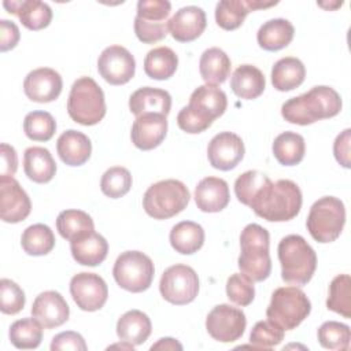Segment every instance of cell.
<instances>
[{"label":"cell","mask_w":351,"mask_h":351,"mask_svg":"<svg viewBox=\"0 0 351 351\" xmlns=\"http://www.w3.org/2000/svg\"><path fill=\"white\" fill-rule=\"evenodd\" d=\"M302 191L291 180H271L254 196L250 206L252 211L269 222L293 219L302 208Z\"/></svg>","instance_id":"1"},{"label":"cell","mask_w":351,"mask_h":351,"mask_svg":"<svg viewBox=\"0 0 351 351\" xmlns=\"http://www.w3.org/2000/svg\"><path fill=\"white\" fill-rule=\"evenodd\" d=\"M340 110V95L330 86L318 85L300 96L287 100L281 106V115L289 123L306 126L321 119L332 118Z\"/></svg>","instance_id":"2"},{"label":"cell","mask_w":351,"mask_h":351,"mask_svg":"<svg viewBox=\"0 0 351 351\" xmlns=\"http://www.w3.org/2000/svg\"><path fill=\"white\" fill-rule=\"evenodd\" d=\"M281 277L296 287L306 285L317 269V255L311 245L299 234H288L278 243Z\"/></svg>","instance_id":"3"},{"label":"cell","mask_w":351,"mask_h":351,"mask_svg":"<svg viewBox=\"0 0 351 351\" xmlns=\"http://www.w3.org/2000/svg\"><path fill=\"white\" fill-rule=\"evenodd\" d=\"M269 232L258 225L248 223L240 234V256L237 266L240 271L254 282H261L270 276L271 259L269 254Z\"/></svg>","instance_id":"4"},{"label":"cell","mask_w":351,"mask_h":351,"mask_svg":"<svg viewBox=\"0 0 351 351\" xmlns=\"http://www.w3.org/2000/svg\"><path fill=\"white\" fill-rule=\"evenodd\" d=\"M70 118L84 126L99 123L106 115V100L101 88L90 77H81L71 85L67 99Z\"/></svg>","instance_id":"5"},{"label":"cell","mask_w":351,"mask_h":351,"mask_svg":"<svg viewBox=\"0 0 351 351\" xmlns=\"http://www.w3.org/2000/svg\"><path fill=\"white\" fill-rule=\"evenodd\" d=\"M191 195L184 182L178 180H162L152 184L143 196V207L154 219L171 218L189 203Z\"/></svg>","instance_id":"6"},{"label":"cell","mask_w":351,"mask_h":351,"mask_svg":"<svg viewBox=\"0 0 351 351\" xmlns=\"http://www.w3.org/2000/svg\"><path fill=\"white\" fill-rule=\"evenodd\" d=\"M311 303L298 287H281L271 293L266 317L284 330L299 326L310 314Z\"/></svg>","instance_id":"7"},{"label":"cell","mask_w":351,"mask_h":351,"mask_svg":"<svg viewBox=\"0 0 351 351\" xmlns=\"http://www.w3.org/2000/svg\"><path fill=\"white\" fill-rule=\"evenodd\" d=\"M346 223L344 203L335 196H324L314 202L307 215L306 226L318 243L335 241Z\"/></svg>","instance_id":"8"},{"label":"cell","mask_w":351,"mask_h":351,"mask_svg":"<svg viewBox=\"0 0 351 351\" xmlns=\"http://www.w3.org/2000/svg\"><path fill=\"white\" fill-rule=\"evenodd\" d=\"M154 274L155 267L151 258L140 251L122 252L112 267L115 282L133 293L147 291L152 284Z\"/></svg>","instance_id":"9"},{"label":"cell","mask_w":351,"mask_h":351,"mask_svg":"<svg viewBox=\"0 0 351 351\" xmlns=\"http://www.w3.org/2000/svg\"><path fill=\"white\" fill-rule=\"evenodd\" d=\"M171 4L167 0H140L134 18V33L141 43L154 44L163 40L167 33V16Z\"/></svg>","instance_id":"10"},{"label":"cell","mask_w":351,"mask_h":351,"mask_svg":"<svg viewBox=\"0 0 351 351\" xmlns=\"http://www.w3.org/2000/svg\"><path fill=\"white\" fill-rule=\"evenodd\" d=\"M159 291L162 298L171 304H188L197 296L199 277L188 265H173L163 271L159 281Z\"/></svg>","instance_id":"11"},{"label":"cell","mask_w":351,"mask_h":351,"mask_svg":"<svg viewBox=\"0 0 351 351\" xmlns=\"http://www.w3.org/2000/svg\"><path fill=\"white\" fill-rule=\"evenodd\" d=\"M247 326L245 314L230 304L215 306L206 318V329L208 335L221 343H232L239 340Z\"/></svg>","instance_id":"12"},{"label":"cell","mask_w":351,"mask_h":351,"mask_svg":"<svg viewBox=\"0 0 351 351\" xmlns=\"http://www.w3.org/2000/svg\"><path fill=\"white\" fill-rule=\"evenodd\" d=\"M97 70L103 80L111 85H123L134 77L136 60L122 45H110L97 59Z\"/></svg>","instance_id":"13"},{"label":"cell","mask_w":351,"mask_h":351,"mask_svg":"<svg viewBox=\"0 0 351 351\" xmlns=\"http://www.w3.org/2000/svg\"><path fill=\"white\" fill-rule=\"evenodd\" d=\"M70 293L81 310L97 311L107 302L108 288L99 274L81 271L73 276L70 281Z\"/></svg>","instance_id":"14"},{"label":"cell","mask_w":351,"mask_h":351,"mask_svg":"<svg viewBox=\"0 0 351 351\" xmlns=\"http://www.w3.org/2000/svg\"><path fill=\"white\" fill-rule=\"evenodd\" d=\"M244 143L240 136L232 132H221L215 134L207 147V158L210 165L222 171L234 169L244 158Z\"/></svg>","instance_id":"15"},{"label":"cell","mask_w":351,"mask_h":351,"mask_svg":"<svg viewBox=\"0 0 351 351\" xmlns=\"http://www.w3.org/2000/svg\"><path fill=\"white\" fill-rule=\"evenodd\" d=\"M30 211V199L19 182L14 177H0V218L7 223H18Z\"/></svg>","instance_id":"16"},{"label":"cell","mask_w":351,"mask_h":351,"mask_svg":"<svg viewBox=\"0 0 351 351\" xmlns=\"http://www.w3.org/2000/svg\"><path fill=\"white\" fill-rule=\"evenodd\" d=\"M63 88L62 77L49 67H40L30 71L23 81V90L27 99L36 103H49L59 97Z\"/></svg>","instance_id":"17"},{"label":"cell","mask_w":351,"mask_h":351,"mask_svg":"<svg viewBox=\"0 0 351 351\" xmlns=\"http://www.w3.org/2000/svg\"><path fill=\"white\" fill-rule=\"evenodd\" d=\"M206 25V12L197 5L182 7L167 21L169 33L180 43H191L200 37Z\"/></svg>","instance_id":"18"},{"label":"cell","mask_w":351,"mask_h":351,"mask_svg":"<svg viewBox=\"0 0 351 351\" xmlns=\"http://www.w3.org/2000/svg\"><path fill=\"white\" fill-rule=\"evenodd\" d=\"M32 315L45 329H52L63 325L69 319L70 307L59 292L45 291L34 299Z\"/></svg>","instance_id":"19"},{"label":"cell","mask_w":351,"mask_h":351,"mask_svg":"<svg viewBox=\"0 0 351 351\" xmlns=\"http://www.w3.org/2000/svg\"><path fill=\"white\" fill-rule=\"evenodd\" d=\"M167 133V119L162 114H144L136 118L132 125V143L143 151L160 145Z\"/></svg>","instance_id":"20"},{"label":"cell","mask_w":351,"mask_h":351,"mask_svg":"<svg viewBox=\"0 0 351 351\" xmlns=\"http://www.w3.org/2000/svg\"><path fill=\"white\" fill-rule=\"evenodd\" d=\"M277 1L261 0H222L215 5V22L223 30H234L240 27L245 16L255 10L276 5Z\"/></svg>","instance_id":"21"},{"label":"cell","mask_w":351,"mask_h":351,"mask_svg":"<svg viewBox=\"0 0 351 351\" xmlns=\"http://www.w3.org/2000/svg\"><path fill=\"white\" fill-rule=\"evenodd\" d=\"M230 200L229 185L219 177H206L195 188V203L204 213H219Z\"/></svg>","instance_id":"22"},{"label":"cell","mask_w":351,"mask_h":351,"mask_svg":"<svg viewBox=\"0 0 351 351\" xmlns=\"http://www.w3.org/2000/svg\"><path fill=\"white\" fill-rule=\"evenodd\" d=\"M188 106L199 117L213 123L214 119H217L225 112L228 107V99L222 89H219L215 85L206 84L197 86L192 92Z\"/></svg>","instance_id":"23"},{"label":"cell","mask_w":351,"mask_h":351,"mask_svg":"<svg viewBox=\"0 0 351 351\" xmlns=\"http://www.w3.org/2000/svg\"><path fill=\"white\" fill-rule=\"evenodd\" d=\"M171 108V96L167 90L143 86L129 97V110L137 117L144 114H162L167 117Z\"/></svg>","instance_id":"24"},{"label":"cell","mask_w":351,"mask_h":351,"mask_svg":"<svg viewBox=\"0 0 351 351\" xmlns=\"http://www.w3.org/2000/svg\"><path fill=\"white\" fill-rule=\"evenodd\" d=\"M70 251L77 263L82 266H97L107 258L108 243L101 234L92 230L71 240Z\"/></svg>","instance_id":"25"},{"label":"cell","mask_w":351,"mask_h":351,"mask_svg":"<svg viewBox=\"0 0 351 351\" xmlns=\"http://www.w3.org/2000/svg\"><path fill=\"white\" fill-rule=\"evenodd\" d=\"M3 7L7 12L19 18L22 25L29 30H41L47 27L52 21L51 7L38 0H22V1H4Z\"/></svg>","instance_id":"26"},{"label":"cell","mask_w":351,"mask_h":351,"mask_svg":"<svg viewBox=\"0 0 351 351\" xmlns=\"http://www.w3.org/2000/svg\"><path fill=\"white\" fill-rule=\"evenodd\" d=\"M56 151L63 163L69 166H81L90 158L92 143L86 134L69 129L59 136Z\"/></svg>","instance_id":"27"},{"label":"cell","mask_w":351,"mask_h":351,"mask_svg":"<svg viewBox=\"0 0 351 351\" xmlns=\"http://www.w3.org/2000/svg\"><path fill=\"white\" fill-rule=\"evenodd\" d=\"M230 88L237 97L252 100L263 93L266 80L258 67L252 64H241L230 77Z\"/></svg>","instance_id":"28"},{"label":"cell","mask_w":351,"mask_h":351,"mask_svg":"<svg viewBox=\"0 0 351 351\" xmlns=\"http://www.w3.org/2000/svg\"><path fill=\"white\" fill-rule=\"evenodd\" d=\"M23 170L33 182L47 184L56 173V163L47 148L29 147L23 154Z\"/></svg>","instance_id":"29"},{"label":"cell","mask_w":351,"mask_h":351,"mask_svg":"<svg viewBox=\"0 0 351 351\" xmlns=\"http://www.w3.org/2000/svg\"><path fill=\"white\" fill-rule=\"evenodd\" d=\"M152 330L151 319L140 310H129L117 322V335L122 341L140 346L147 341Z\"/></svg>","instance_id":"30"},{"label":"cell","mask_w":351,"mask_h":351,"mask_svg":"<svg viewBox=\"0 0 351 351\" xmlns=\"http://www.w3.org/2000/svg\"><path fill=\"white\" fill-rule=\"evenodd\" d=\"M295 34L293 25L284 18H274L265 22L258 33L256 41L265 51H280L289 45Z\"/></svg>","instance_id":"31"},{"label":"cell","mask_w":351,"mask_h":351,"mask_svg":"<svg viewBox=\"0 0 351 351\" xmlns=\"http://www.w3.org/2000/svg\"><path fill=\"white\" fill-rule=\"evenodd\" d=\"M230 67L229 56L218 47L206 49L199 60V71L207 85L223 84L230 74Z\"/></svg>","instance_id":"32"},{"label":"cell","mask_w":351,"mask_h":351,"mask_svg":"<svg viewBox=\"0 0 351 351\" xmlns=\"http://www.w3.org/2000/svg\"><path fill=\"white\" fill-rule=\"evenodd\" d=\"M306 77L302 60L293 56L281 58L271 69V84L280 92H288L300 86Z\"/></svg>","instance_id":"33"},{"label":"cell","mask_w":351,"mask_h":351,"mask_svg":"<svg viewBox=\"0 0 351 351\" xmlns=\"http://www.w3.org/2000/svg\"><path fill=\"white\" fill-rule=\"evenodd\" d=\"M169 239L171 247L177 252L182 255H191L203 247L204 230L199 223L193 221H182L171 228Z\"/></svg>","instance_id":"34"},{"label":"cell","mask_w":351,"mask_h":351,"mask_svg":"<svg viewBox=\"0 0 351 351\" xmlns=\"http://www.w3.org/2000/svg\"><path fill=\"white\" fill-rule=\"evenodd\" d=\"M273 155L282 166L299 165L306 152V144L303 136L295 132H284L278 134L271 145Z\"/></svg>","instance_id":"35"},{"label":"cell","mask_w":351,"mask_h":351,"mask_svg":"<svg viewBox=\"0 0 351 351\" xmlns=\"http://www.w3.org/2000/svg\"><path fill=\"white\" fill-rule=\"evenodd\" d=\"M178 66L177 53L169 47L151 49L144 59V71L152 80H169Z\"/></svg>","instance_id":"36"},{"label":"cell","mask_w":351,"mask_h":351,"mask_svg":"<svg viewBox=\"0 0 351 351\" xmlns=\"http://www.w3.org/2000/svg\"><path fill=\"white\" fill-rule=\"evenodd\" d=\"M21 245L27 255L43 256L55 247V234L48 225L34 223L27 226L21 236Z\"/></svg>","instance_id":"37"},{"label":"cell","mask_w":351,"mask_h":351,"mask_svg":"<svg viewBox=\"0 0 351 351\" xmlns=\"http://www.w3.org/2000/svg\"><path fill=\"white\" fill-rule=\"evenodd\" d=\"M43 328L34 317L18 319L10 326V341L19 350L37 348L43 340Z\"/></svg>","instance_id":"38"},{"label":"cell","mask_w":351,"mask_h":351,"mask_svg":"<svg viewBox=\"0 0 351 351\" xmlns=\"http://www.w3.org/2000/svg\"><path fill=\"white\" fill-rule=\"evenodd\" d=\"M56 229L59 234L71 241L75 237L95 230L93 219L82 210H64L56 218Z\"/></svg>","instance_id":"39"},{"label":"cell","mask_w":351,"mask_h":351,"mask_svg":"<svg viewBox=\"0 0 351 351\" xmlns=\"http://www.w3.org/2000/svg\"><path fill=\"white\" fill-rule=\"evenodd\" d=\"M326 307L344 318L351 317V278L348 274H339L330 281Z\"/></svg>","instance_id":"40"},{"label":"cell","mask_w":351,"mask_h":351,"mask_svg":"<svg viewBox=\"0 0 351 351\" xmlns=\"http://www.w3.org/2000/svg\"><path fill=\"white\" fill-rule=\"evenodd\" d=\"M318 341L324 348L335 351H346L350 347V326L337 321L324 322L317 332Z\"/></svg>","instance_id":"41"},{"label":"cell","mask_w":351,"mask_h":351,"mask_svg":"<svg viewBox=\"0 0 351 351\" xmlns=\"http://www.w3.org/2000/svg\"><path fill=\"white\" fill-rule=\"evenodd\" d=\"M23 132L33 141H48L56 132V121L47 111H32L23 119Z\"/></svg>","instance_id":"42"},{"label":"cell","mask_w":351,"mask_h":351,"mask_svg":"<svg viewBox=\"0 0 351 351\" xmlns=\"http://www.w3.org/2000/svg\"><path fill=\"white\" fill-rule=\"evenodd\" d=\"M132 174L126 167L114 166L104 171L100 180L101 192L110 199L125 196L132 188Z\"/></svg>","instance_id":"43"},{"label":"cell","mask_w":351,"mask_h":351,"mask_svg":"<svg viewBox=\"0 0 351 351\" xmlns=\"http://www.w3.org/2000/svg\"><path fill=\"white\" fill-rule=\"evenodd\" d=\"M270 178L258 170H248L240 174L234 181V195L240 203L250 206L254 196L266 185Z\"/></svg>","instance_id":"44"},{"label":"cell","mask_w":351,"mask_h":351,"mask_svg":"<svg viewBox=\"0 0 351 351\" xmlns=\"http://www.w3.org/2000/svg\"><path fill=\"white\" fill-rule=\"evenodd\" d=\"M284 340V329L273 324L271 321H258L251 333L250 341L255 348L267 350L278 346Z\"/></svg>","instance_id":"45"},{"label":"cell","mask_w":351,"mask_h":351,"mask_svg":"<svg viewBox=\"0 0 351 351\" xmlns=\"http://www.w3.org/2000/svg\"><path fill=\"white\" fill-rule=\"evenodd\" d=\"M226 295L234 304L241 307L248 306L255 298L254 281L243 273H234L226 281Z\"/></svg>","instance_id":"46"},{"label":"cell","mask_w":351,"mask_h":351,"mask_svg":"<svg viewBox=\"0 0 351 351\" xmlns=\"http://www.w3.org/2000/svg\"><path fill=\"white\" fill-rule=\"evenodd\" d=\"M26 303L23 289L10 278L0 280V310L3 314H18Z\"/></svg>","instance_id":"47"},{"label":"cell","mask_w":351,"mask_h":351,"mask_svg":"<svg viewBox=\"0 0 351 351\" xmlns=\"http://www.w3.org/2000/svg\"><path fill=\"white\" fill-rule=\"evenodd\" d=\"M86 343L84 337L73 330L62 332L56 335L51 341V350L52 351H60V350H73V351H86Z\"/></svg>","instance_id":"48"},{"label":"cell","mask_w":351,"mask_h":351,"mask_svg":"<svg viewBox=\"0 0 351 351\" xmlns=\"http://www.w3.org/2000/svg\"><path fill=\"white\" fill-rule=\"evenodd\" d=\"M21 33L18 26L8 19H0V51L5 52L16 47Z\"/></svg>","instance_id":"49"},{"label":"cell","mask_w":351,"mask_h":351,"mask_svg":"<svg viewBox=\"0 0 351 351\" xmlns=\"http://www.w3.org/2000/svg\"><path fill=\"white\" fill-rule=\"evenodd\" d=\"M350 141H351V130H343L333 143V154L336 160L346 169H350Z\"/></svg>","instance_id":"50"},{"label":"cell","mask_w":351,"mask_h":351,"mask_svg":"<svg viewBox=\"0 0 351 351\" xmlns=\"http://www.w3.org/2000/svg\"><path fill=\"white\" fill-rule=\"evenodd\" d=\"M0 156H1L0 177H12L18 169V156H16L15 148L5 143H1Z\"/></svg>","instance_id":"51"},{"label":"cell","mask_w":351,"mask_h":351,"mask_svg":"<svg viewBox=\"0 0 351 351\" xmlns=\"http://www.w3.org/2000/svg\"><path fill=\"white\" fill-rule=\"evenodd\" d=\"M151 350H178V351H181L182 346L173 337H162L155 344L151 346Z\"/></svg>","instance_id":"52"},{"label":"cell","mask_w":351,"mask_h":351,"mask_svg":"<svg viewBox=\"0 0 351 351\" xmlns=\"http://www.w3.org/2000/svg\"><path fill=\"white\" fill-rule=\"evenodd\" d=\"M133 347H134L133 344L123 341L122 344H112V346H110L108 348H126V350H132V351H133Z\"/></svg>","instance_id":"53"}]
</instances>
